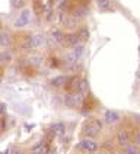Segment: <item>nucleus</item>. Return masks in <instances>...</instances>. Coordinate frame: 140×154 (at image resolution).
<instances>
[{"instance_id": "f257e3e1", "label": "nucleus", "mask_w": 140, "mask_h": 154, "mask_svg": "<svg viewBox=\"0 0 140 154\" xmlns=\"http://www.w3.org/2000/svg\"><path fill=\"white\" fill-rule=\"evenodd\" d=\"M102 128V124L99 122L98 119H91L88 121L86 124H83L82 127V134L86 135V137H95L96 134L101 131Z\"/></svg>"}, {"instance_id": "f03ea898", "label": "nucleus", "mask_w": 140, "mask_h": 154, "mask_svg": "<svg viewBox=\"0 0 140 154\" xmlns=\"http://www.w3.org/2000/svg\"><path fill=\"white\" fill-rule=\"evenodd\" d=\"M83 99H85V94H83V93L73 92V93H69L67 96H66L64 102H66V105H67V106H70V108H78V106H82Z\"/></svg>"}, {"instance_id": "7ed1b4c3", "label": "nucleus", "mask_w": 140, "mask_h": 154, "mask_svg": "<svg viewBox=\"0 0 140 154\" xmlns=\"http://www.w3.org/2000/svg\"><path fill=\"white\" fill-rule=\"evenodd\" d=\"M31 22V10H28V9H24V12L18 16V19L15 20V23H13V26L15 28H25L28 23Z\"/></svg>"}, {"instance_id": "20e7f679", "label": "nucleus", "mask_w": 140, "mask_h": 154, "mask_svg": "<svg viewBox=\"0 0 140 154\" xmlns=\"http://www.w3.org/2000/svg\"><path fill=\"white\" fill-rule=\"evenodd\" d=\"M43 45H45V36L43 34H35L29 36V47H31V50L40 48Z\"/></svg>"}, {"instance_id": "39448f33", "label": "nucleus", "mask_w": 140, "mask_h": 154, "mask_svg": "<svg viewBox=\"0 0 140 154\" xmlns=\"http://www.w3.org/2000/svg\"><path fill=\"white\" fill-rule=\"evenodd\" d=\"M78 148H82V150L89 151V153H95V151H98V144L95 141H91V140H83L78 144Z\"/></svg>"}, {"instance_id": "423d86ee", "label": "nucleus", "mask_w": 140, "mask_h": 154, "mask_svg": "<svg viewBox=\"0 0 140 154\" xmlns=\"http://www.w3.org/2000/svg\"><path fill=\"white\" fill-rule=\"evenodd\" d=\"M79 80H80V77H78V76H73V77H70V79H67V82H66L64 87H66V90H67L69 93H73V92H76Z\"/></svg>"}, {"instance_id": "0eeeda50", "label": "nucleus", "mask_w": 140, "mask_h": 154, "mask_svg": "<svg viewBox=\"0 0 140 154\" xmlns=\"http://www.w3.org/2000/svg\"><path fill=\"white\" fill-rule=\"evenodd\" d=\"M104 119L107 124H114V122H117V121L120 119V115L117 113L115 111H105L104 112Z\"/></svg>"}, {"instance_id": "6e6552de", "label": "nucleus", "mask_w": 140, "mask_h": 154, "mask_svg": "<svg viewBox=\"0 0 140 154\" xmlns=\"http://www.w3.org/2000/svg\"><path fill=\"white\" fill-rule=\"evenodd\" d=\"M63 42L66 45H69V47H75V45L80 44V39H79L78 34H69V35H64V41Z\"/></svg>"}, {"instance_id": "1a4fd4ad", "label": "nucleus", "mask_w": 140, "mask_h": 154, "mask_svg": "<svg viewBox=\"0 0 140 154\" xmlns=\"http://www.w3.org/2000/svg\"><path fill=\"white\" fill-rule=\"evenodd\" d=\"M117 141L121 144V146H129V143H130V135H129V132L127 131H118V134H117Z\"/></svg>"}, {"instance_id": "9d476101", "label": "nucleus", "mask_w": 140, "mask_h": 154, "mask_svg": "<svg viewBox=\"0 0 140 154\" xmlns=\"http://www.w3.org/2000/svg\"><path fill=\"white\" fill-rule=\"evenodd\" d=\"M31 154H48V144L45 143H38L37 146L34 147V150L31 151Z\"/></svg>"}, {"instance_id": "9b49d317", "label": "nucleus", "mask_w": 140, "mask_h": 154, "mask_svg": "<svg viewBox=\"0 0 140 154\" xmlns=\"http://www.w3.org/2000/svg\"><path fill=\"white\" fill-rule=\"evenodd\" d=\"M50 35H51V39L56 44H63V41H64V34L61 32L60 29H52Z\"/></svg>"}, {"instance_id": "f8f14e48", "label": "nucleus", "mask_w": 140, "mask_h": 154, "mask_svg": "<svg viewBox=\"0 0 140 154\" xmlns=\"http://www.w3.org/2000/svg\"><path fill=\"white\" fill-rule=\"evenodd\" d=\"M88 90H89V83H88V80L80 79V80H79V83H78V89H76V92L85 94Z\"/></svg>"}, {"instance_id": "ddd939ff", "label": "nucleus", "mask_w": 140, "mask_h": 154, "mask_svg": "<svg viewBox=\"0 0 140 154\" xmlns=\"http://www.w3.org/2000/svg\"><path fill=\"white\" fill-rule=\"evenodd\" d=\"M96 2V6L101 9L102 12H105V10H111L113 9V6H111V0H95Z\"/></svg>"}, {"instance_id": "4468645a", "label": "nucleus", "mask_w": 140, "mask_h": 154, "mask_svg": "<svg viewBox=\"0 0 140 154\" xmlns=\"http://www.w3.org/2000/svg\"><path fill=\"white\" fill-rule=\"evenodd\" d=\"M67 79H69L67 76H57V77H54V79L51 80V85L56 86V87H61V86L66 85Z\"/></svg>"}, {"instance_id": "2eb2a0df", "label": "nucleus", "mask_w": 140, "mask_h": 154, "mask_svg": "<svg viewBox=\"0 0 140 154\" xmlns=\"http://www.w3.org/2000/svg\"><path fill=\"white\" fill-rule=\"evenodd\" d=\"M75 50H73V54H75V57H76V60H80L82 58V55H83V51H85V47H83V42L78 44V45H75L73 47Z\"/></svg>"}, {"instance_id": "dca6fc26", "label": "nucleus", "mask_w": 140, "mask_h": 154, "mask_svg": "<svg viewBox=\"0 0 140 154\" xmlns=\"http://www.w3.org/2000/svg\"><path fill=\"white\" fill-rule=\"evenodd\" d=\"M50 128H51L52 131H54V132L59 135V134H63V132H64L66 127H64V124H63V122H56V124H52Z\"/></svg>"}, {"instance_id": "f3484780", "label": "nucleus", "mask_w": 140, "mask_h": 154, "mask_svg": "<svg viewBox=\"0 0 140 154\" xmlns=\"http://www.w3.org/2000/svg\"><path fill=\"white\" fill-rule=\"evenodd\" d=\"M10 44V35L8 32H2L0 34V45L2 47H8Z\"/></svg>"}, {"instance_id": "a211bd4d", "label": "nucleus", "mask_w": 140, "mask_h": 154, "mask_svg": "<svg viewBox=\"0 0 140 154\" xmlns=\"http://www.w3.org/2000/svg\"><path fill=\"white\" fill-rule=\"evenodd\" d=\"M78 36H79V39H80V42H85V41H88V38H89V31H88L86 28H82L78 32Z\"/></svg>"}, {"instance_id": "6ab92c4d", "label": "nucleus", "mask_w": 140, "mask_h": 154, "mask_svg": "<svg viewBox=\"0 0 140 154\" xmlns=\"http://www.w3.org/2000/svg\"><path fill=\"white\" fill-rule=\"evenodd\" d=\"M29 63H31L32 66H40V64L43 63V57H41V55H38V54L31 55V57H29Z\"/></svg>"}, {"instance_id": "aec40b11", "label": "nucleus", "mask_w": 140, "mask_h": 154, "mask_svg": "<svg viewBox=\"0 0 140 154\" xmlns=\"http://www.w3.org/2000/svg\"><path fill=\"white\" fill-rule=\"evenodd\" d=\"M25 2L26 0H10V5L13 9H22L25 6Z\"/></svg>"}, {"instance_id": "412c9836", "label": "nucleus", "mask_w": 140, "mask_h": 154, "mask_svg": "<svg viewBox=\"0 0 140 154\" xmlns=\"http://www.w3.org/2000/svg\"><path fill=\"white\" fill-rule=\"evenodd\" d=\"M124 153L126 154H140V150L137 148V146H129V147H126Z\"/></svg>"}, {"instance_id": "4be33fe9", "label": "nucleus", "mask_w": 140, "mask_h": 154, "mask_svg": "<svg viewBox=\"0 0 140 154\" xmlns=\"http://www.w3.org/2000/svg\"><path fill=\"white\" fill-rule=\"evenodd\" d=\"M0 60L3 61V63H9V61L12 60V55L9 52H0Z\"/></svg>"}, {"instance_id": "5701e85b", "label": "nucleus", "mask_w": 140, "mask_h": 154, "mask_svg": "<svg viewBox=\"0 0 140 154\" xmlns=\"http://www.w3.org/2000/svg\"><path fill=\"white\" fill-rule=\"evenodd\" d=\"M5 113H6V105L0 102V115H5Z\"/></svg>"}, {"instance_id": "b1692460", "label": "nucleus", "mask_w": 140, "mask_h": 154, "mask_svg": "<svg viewBox=\"0 0 140 154\" xmlns=\"http://www.w3.org/2000/svg\"><path fill=\"white\" fill-rule=\"evenodd\" d=\"M9 154H19L18 148H9Z\"/></svg>"}, {"instance_id": "393cba45", "label": "nucleus", "mask_w": 140, "mask_h": 154, "mask_svg": "<svg viewBox=\"0 0 140 154\" xmlns=\"http://www.w3.org/2000/svg\"><path fill=\"white\" fill-rule=\"evenodd\" d=\"M136 146L137 147L140 146V132L139 134H136Z\"/></svg>"}, {"instance_id": "a878e982", "label": "nucleus", "mask_w": 140, "mask_h": 154, "mask_svg": "<svg viewBox=\"0 0 140 154\" xmlns=\"http://www.w3.org/2000/svg\"><path fill=\"white\" fill-rule=\"evenodd\" d=\"M0 79H2V67H0Z\"/></svg>"}, {"instance_id": "bb28decb", "label": "nucleus", "mask_w": 140, "mask_h": 154, "mask_svg": "<svg viewBox=\"0 0 140 154\" xmlns=\"http://www.w3.org/2000/svg\"><path fill=\"white\" fill-rule=\"evenodd\" d=\"M56 2H61V0H56Z\"/></svg>"}]
</instances>
